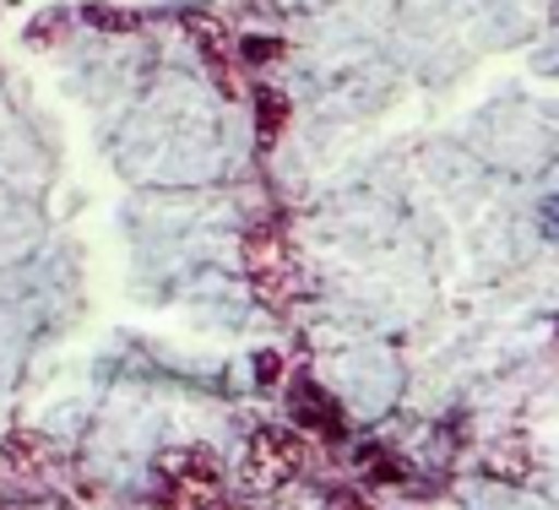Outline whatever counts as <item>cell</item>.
<instances>
[{
	"instance_id": "obj_1",
	"label": "cell",
	"mask_w": 559,
	"mask_h": 510,
	"mask_svg": "<svg viewBox=\"0 0 559 510\" xmlns=\"http://www.w3.org/2000/svg\"><path fill=\"white\" fill-rule=\"evenodd\" d=\"M305 467V435L299 429H283V424H266L250 435L245 446V462H239V484L250 495H277L288 478H299Z\"/></svg>"
},
{
	"instance_id": "obj_2",
	"label": "cell",
	"mask_w": 559,
	"mask_h": 510,
	"mask_svg": "<svg viewBox=\"0 0 559 510\" xmlns=\"http://www.w3.org/2000/svg\"><path fill=\"white\" fill-rule=\"evenodd\" d=\"M239 256H245V277H250V288H255L261 299L277 305V299H288V294L299 288V261H294V250H288V239H283L277 223L245 228Z\"/></svg>"
},
{
	"instance_id": "obj_3",
	"label": "cell",
	"mask_w": 559,
	"mask_h": 510,
	"mask_svg": "<svg viewBox=\"0 0 559 510\" xmlns=\"http://www.w3.org/2000/svg\"><path fill=\"white\" fill-rule=\"evenodd\" d=\"M164 478V506L169 510H223L228 489H223V467L206 451H169L158 462Z\"/></svg>"
},
{
	"instance_id": "obj_4",
	"label": "cell",
	"mask_w": 559,
	"mask_h": 510,
	"mask_svg": "<svg viewBox=\"0 0 559 510\" xmlns=\"http://www.w3.org/2000/svg\"><path fill=\"white\" fill-rule=\"evenodd\" d=\"M186 33L201 44V55H206V66H212V76H217V87L234 98L239 93V82H234V44H228V33H223V22L217 16H186Z\"/></svg>"
},
{
	"instance_id": "obj_5",
	"label": "cell",
	"mask_w": 559,
	"mask_h": 510,
	"mask_svg": "<svg viewBox=\"0 0 559 510\" xmlns=\"http://www.w3.org/2000/svg\"><path fill=\"white\" fill-rule=\"evenodd\" d=\"M484 467H489V478H500V484H527L533 478V440L527 435H500L489 451H484Z\"/></svg>"
},
{
	"instance_id": "obj_6",
	"label": "cell",
	"mask_w": 559,
	"mask_h": 510,
	"mask_svg": "<svg viewBox=\"0 0 559 510\" xmlns=\"http://www.w3.org/2000/svg\"><path fill=\"white\" fill-rule=\"evenodd\" d=\"M354 462H359V473L370 478L374 489H396V484L407 478V467H402V462H396V451H385V446H359V456H354Z\"/></svg>"
},
{
	"instance_id": "obj_7",
	"label": "cell",
	"mask_w": 559,
	"mask_h": 510,
	"mask_svg": "<svg viewBox=\"0 0 559 510\" xmlns=\"http://www.w3.org/2000/svg\"><path fill=\"white\" fill-rule=\"evenodd\" d=\"M299 396H305V402H299V418H305V424H316L321 435H343L337 407H326V396H321L316 386H299Z\"/></svg>"
},
{
	"instance_id": "obj_8",
	"label": "cell",
	"mask_w": 559,
	"mask_h": 510,
	"mask_svg": "<svg viewBox=\"0 0 559 510\" xmlns=\"http://www.w3.org/2000/svg\"><path fill=\"white\" fill-rule=\"evenodd\" d=\"M0 462H5V467H16V473H33V467H44V462H49V451H44V440H38V435H16V440H5Z\"/></svg>"
},
{
	"instance_id": "obj_9",
	"label": "cell",
	"mask_w": 559,
	"mask_h": 510,
	"mask_svg": "<svg viewBox=\"0 0 559 510\" xmlns=\"http://www.w3.org/2000/svg\"><path fill=\"white\" fill-rule=\"evenodd\" d=\"M255 115H261V142L272 147L277 142V131H283V120H288V104H283V93H255Z\"/></svg>"
},
{
	"instance_id": "obj_10",
	"label": "cell",
	"mask_w": 559,
	"mask_h": 510,
	"mask_svg": "<svg viewBox=\"0 0 559 510\" xmlns=\"http://www.w3.org/2000/svg\"><path fill=\"white\" fill-rule=\"evenodd\" d=\"M82 16H87L93 27H109V33H131V27H136V16H131V11H115V5H87Z\"/></svg>"
},
{
	"instance_id": "obj_11",
	"label": "cell",
	"mask_w": 559,
	"mask_h": 510,
	"mask_svg": "<svg viewBox=\"0 0 559 510\" xmlns=\"http://www.w3.org/2000/svg\"><path fill=\"white\" fill-rule=\"evenodd\" d=\"M326 510H370V506H365V495H354V489H337V495H326Z\"/></svg>"
},
{
	"instance_id": "obj_12",
	"label": "cell",
	"mask_w": 559,
	"mask_h": 510,
	"mask_svg": "<svg viewBox=\"0 0 559 510\" xmlns=\"http://www.w3.org/2000/svg\"><path fill=\"white\" fill-rule=\"evenodd\" d=\"M277 55V44L272 38H255V44H245V60H272Z\"/></svg>"
},
{
	"instance_id": "obj_13",
	"label": "cell",
	"mask_w": 559,
	"mask_h": 510,
	"mask_svg": "<svg viewBox=\"0 0 559 510\" xmlns=\"http://www.w3.org/2000/svg\"><path fill=\"white\" fill-rule=\"evenodd\" d=\"M255 369H261V380H277V353H261V364H255Z\"/></svg>"
}]
</instances>
